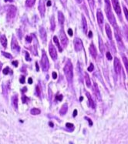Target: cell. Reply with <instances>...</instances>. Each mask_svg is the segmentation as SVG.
<instances>
[{
	"label": "cell",
	"mask_w": 128,
	"mask_h": 144,
	"mask_svg": "<svg viewBox=\"0 0 128 144\" xmlns=\"http://www.w3.org/2000/svg\"><path fill=\"white\" fill-rule=\"evenodd\" d=\"M26 40L28 43H30L32 42V37H30V36H26Z\"/></svg>",
	"instance_id": "cell-40"
},
{
	"label": "cell",
	"mask_w": 128,
	"mask_h": 144,
	"mask_svg": "<svg viewBox=\"0 0 128 144\" xmlns=\"http://www.w3.org/2000/svg\"><path fill=\"white\" fill-rule=\"evenodd\" d=\"M56 98L57 100H59V101H62V95H61V94H57Z\"/></svg>",
	"instance_id": "cell-32"
},
{
	"label": "cell",
	"mask_w": 128,
	"mask_h": 144,
	"mask_svg": "<svg viewBox=\"0 0 128 144\" xmlns=\"http://www.w3.org/2000/svg\"><path fill=\"white\" fill-rule=\"evenodd\" d=\"M9 67H6V68H5L4 69H3V73L5 74V75H6V74H8L9 73Z\"/></svg>",
	"instance_id": "cell-35"
},
{
	"label": "cell",
	"mask_w": 128,
	"mask_h": 144,
	"mask_svg": "<svg viewBox=\"0 0 128 144\" xmlns=\"http://www.w3.org/2000/svg\"><path fill=\"white\" fill-rule=\"evenodd\" d=\"M68 34L70 35V36H72V35H73V31H72L71 29H70L68 30Z\"/></svg>",
	"instance_id": "cell-44"
},
{
	"label": "cell",
	"mask_w": 128,
	"mask_h": 144,
	"mask_svg": "<svg viewBox=\"0 0 128 144\" xmlns=\"http://www.w3.org/2000/svg\"><path fill=\"white\" fill-rule=\"evenodd\" d=\"M53 41L55 42V43H56V46H58V48H59V52H62V49L60 47V44H59V41H58V38H57L56 36H54V38H53Z\"/></svg>",
	"instance_id": "cell-27"
},
{
	"label": "cell",
	"mask_w": 128,
	"mask_h": 144,
	"mask_svg": "<svg viewBox=\"0 0 128 144\" xmlns=\"http://www.w3.org/2000/svg\"><path fill=\"white\" fill-rule=\"evenodd\" d=\"M85 119H87V120L90 122V126H92V125H93V122L90 120V119H89V118H87V117H85Z\"/></svg>",
	"instance_id": "cell-43"
},
{
	"label": "cell",
	"mask_w": 128,
	"mask_h": 144,
	"mask_svg": "<svg viewBox=\"0 0 128 144\" xmlns=\"http://www.w3.org/2000/svg\"><path fill=\"white\" fill-rule=\"evenodd\" d=\"M93 68H94V66H93V65L91 63L90 66V67L88 68V71H89V72H92V71L93 70Z\"/></svg>",
	"instance_id": "cell-37"
},
{
	"label": "cell",
	"mask_w": 128,
	"mask_h": 144,
	"mask_svg": "<svg viewBox=\"0 0 128 144\" xmlns=\"http://www.w3.org/2000/svg\"><path fill=\"white\" fill-rule=\"evenodd\" d=\"M89 49H90V54H91V56H92L93 58L97 57V50H96V48H95V46H94V45H93V43L90 45Z\"/></svg>",
	"instance_id": "cell-13"
},
{
	"label": "cell",
	"mask_w": 128,
	"mask_h": 144,
	"mask_svg": "<svg viewBox=\"0 0 128 144\" xmlns=\"http://www.w3.org/2000/svg\"><path fill=\"white\" fill-rule=\"evenodd\" d=\"M85 79H86V83H87V86H90V77L88 76L87 73H85Z\"/></svg>",
	"instance_id": "cell-28"
},
{
	"label": "cell",
	"mask_w": 128,
	"mask_h": 144,
	"mask_svg": "<svg viewBox=\"0 0 128 144\" xmlns=\"http://www.w3.org/2000/svg\"><path fill=\"white\" fill-rule=\"evenodd\" d=\"M6 2H8V1H9V2H12V0H5Z\"/></svg>",
	"instance_id": "cell-56"
},
{
	"label": "cell",
	"mask_w": 128,
	"mask_h": 144,
	"mask_svg": "<svg viewBox=\"0 0 128 144\" xmlns=\"http://www.w3.org/2000/svg\"><path fill=\"white\" fill-rule=\"evenodd\" d=\"M60 39H61V43H62V46H67V43H68V39H67V36H66V35H65V33H64L62 31L60 32Z\"/></svg>",
	"instance_id": "cell-10"
},
{
	"label": "cell",
	"mask_w": 128,
	"mask_h": 144,
	"mask_svg": "<svg viewBox=\"0 0 128 144\" xmlns=\"http://www.w3.org/2000/svg\"><path fill=\"white\" fill-rule=\"evenodd\" d=\"M105 29H106V33L107 35V37L109 38V39H112V31L110 27V26L108 24H106L105 26Z\"/></svg>",
	"instance_id": "cell-15"
},
{
	"label": "cell",
	"mask_w": 128,
	"mask_h": 144,
	"mask_svg": "<svg viewBox=\"0 0 128 144\" xmlns=\"http://www.w3.org/2000/svg\"><path fill=\"white\" fill-rule=\"evenodd\" d=\"M89 37H90V38L92 37V32H91V31H90V32H89Z\"/></svg>",
	"instance_id": "cell-51"
},
{
	"label": "cell",
	"mask_w": 128,
	"mask_h": 144,
	"mask_svg": "<svg viewBox=\"0 0 128 144\" xmlns=\"http://www.w3.org/2000/svg\"><path fill=\"white\" fill-rule=\"evenodd\" d=\"M36 70L39 71V66H38V63H36Z\"/></svg>",
	"instance_id": "cell-52"
},
{
	"label": "cell",
	"mask_w": 128,
	"mask_h": 144,
	"mask_svg": "<svg viewBox=\"0 0 128 144\" xmlns=\"http://www.w3.org/2000/svg\"><path fill=\"white\" fill-rule=\"evenodd\" d=\"M41 65H42V70L44 72L47 71L48 69H49V66H50L49 60H48V58L46 56V54L44 52H42V59H41Z\"/></svg>",
	"instance_id": "cell-3"
},
{
	"label": "cell",
	"mask_w": 128,
	"mask_h": 144,
	"mask_svg": "<svg viewBox=\"0 0 128 144\" xmlns=\"http://www.w3.org/2000/svg\"><path fill=\"white\" fill-rule=\"evenodd\" d=\"M51 6V1H48L47 3V6Z\"/></svg>",
	"instance_id": "cell-49"
},
{
	"label": "cell",
	"mask_w": 128,
	"mask_h": 144,
	"mask_svg": "<svg viewBox=\"0 0 128 144\" xmlns=\"http://www.w3.org/2000/svg\"><path fill=\"white\" fill-rule=\"evenodd\" d=\"M12 65H14L15 66H18V62L17 61H13L12 62Z\"/></svg>",
	"instance_id": "cell-45"
},
{
	"label": "cell",
	"mask_w": 128,
	"mask_h": 144,
	"mask_svg": "<svg viewBox=\"0 0 128 144\" xmlns=\"http://www.w3.org/2000/svg\"><path fill=\"white\" fill-rule=\"evenodd\" d=\"M93 89V92H94L95 96L97 97L98 99H101V97H100V90H99V89H98V86H97V83H94Z\"/></svg>",
	"instance_id": "cell-12"
},
{
	"label": "cell",
	"mask_w": 128,
	"mask_h": 144,
	"mask_svg": "<svg viewBox=\"0 0 128 144\" xmlns=\"http://www.w3.org/2000/svg\"><path fill=\"white\" fill-rule=\"evenodd\" d=\"M29 84H32V83H33V79H32V78H29Z\"/></svg>",
	"instance_id": "cell-46"
},
{
	"label": "cell",
	"mask_w": 128,
	"mask_h": 144,
	"mask_svg": "<svg viewBox=\"0 0 128 144\" xmlns=\"http://www.w3.org/2000/svg\"><path fill=\"white\" fill-rule=\"evenodd\" d=\"M12 105L15 109L17 110L18 108V96L17 95H15L12 97Z\"/></svg>",
	"instance_id": "cell-19"
},
{
	"label": "cell",
	"mask_w": 128,
	"mask_h": 144,
	"mask_svg": "<svg viewBox=\"0 0 128 144\" xmlns=\"http://www.w3.org/2000/svg\"><path fill=\"white\" fill-rule=\"evenodd\" d=\"M122 58H123V61L124 66H125V67H126V69L127 73H128V59H127L125 56H123V55Z\"/></svg>",
	"instance_id": "cell-25"
},
{
	"label": "cell",
	"mask_w": 128,
	"mask_h": 144,
	"mask_svg": "<svg viewBox=\"0 0 128 144\" xmlns=\"http://www.w3.org/2000/svg\"><path fill=\"white\" fill-rule=\"evenodd\" d=\"M105 4H106V7H105V10H106V16L108 18V20L110 21V23L114 26L115 27H117V23H116V19H115V17L112 12L111 10V6H110V0H105Z\"/></svg>",
	"instance_id": "cell-1"
},
{
	"label": "cell",
	"mask_w": 128,
	"mask_h": 144,
	"mask_svg": "<svg viewBox=\"0 0 128 144\" xmlns=\"http://www.w3.org/2000/svg\"><path fill=\"white\" fill-rule=\"evenodd\" d=\"M58 19H59V22L60 24H63L64 23V15L62 13V12H59L58 13Z\"/></svg>",
	"instance_id": "cell-22"
},
{
	"label": "cell",
	"mask_w": 128,
	"mask_h": 144,
	"mask_svg": "<svg viewBox=\"0 0 128 144\" xmlns=\"http://www.w3.org/2000/svg\"><path fill=\"white\" fill-rule=\"evenodd\" d=\"M2 67H3V64L0 63V71H1V69H2Z\"/></svg>",
	"instance_id": "cell-53"
},
{
	"label": "cell",
	"mask_w": 128,
	"mask_h": 144,
	"mask_svg": "<svg viewBox=\"0 0 128 144\" xmlns=\"http://www.w3.org/2000/svg\"><path fill=\"white\" fill-rule=\"evenodd\" d=\"M97 17L98 23H99L100 25H102L103 23V13H102V12H101L100 9H98V10H97Z\"/></svg>",
	"instance_id": "cell-11"
},
{
	"label": "cell",
	"mask_w": 128,
	"mask_h": 144,
	"mask_svg": "<svg viewBox=\"0 0 128 144\" xmlns=\"http://www.w3.org/2000/svg\"><path fill=\"white\" fill-rule=\"evenodd\" d=\"M126 37H127V39H128V31L126 32Z\"/></svg>",
	"instance_id": "cell-55"
},
{
	"label": "cell",
	"mask_w": 128,
	"mask_h": 144,
	"mask_svg": "<svg viewBox=\"0 0 128 144\" xmlns=\"http://www.w3.org/2000/svg\"><path fill=\"white\" fill-rule=\"evenodd\" d=\"M2 53H3V55L5 57H6V58H9V59H12V56L10 55L9 53L5 52H2Z\"/></svg>",
	"instance_id": "cell-29"
},
{
	"label": "cell",
	"mask_w": 128,
	"mask_h": 144,
	"mask_svg": "<svg viewBox=\"0 0 128 144\" xmlns=\"http://www.w3.org/2000/svg\"><path fill=\"white\" fill-rule=\"evenodd\" d=\"M39 12L41 13L42 16H43L44 13H45V5H44V3L42 0H40V2L39 3Z\"/></svg>",
	"instance_id": "cell-14"
},
{
	"label": "cell",
	"mask_w": 128,
	"mask_h": 144,
	"mask_svg": "<svg viewBox=\"0 0 128 144\" xmlns=\"http://www.w3.org/2000/svg\"><path fill=\"white\" fill-rule=\"evenodd\" d=\"M15 14H16V8H15L14 6H10L8 8V11H7V18L9 19H13V18L15 16Z\"/></svg>",
	"instance_id": "cell-4"
},
{
	"label": "cell",
	"mask_w": 128,
	"mask_h": 144,
	"mask_svg": "<svg viewBox=\"0 0 128 144\" xmlns=\"http://www.w3.org/2000/svg\"><path fill=\"white\" fill-rule=\"evenodd\" d=\"M36 2V0H26V6L27 7H32Z\"/></svg>",
	"instance_id": "cell-23"
},
{
	"label": "cell",
	"mask_w": 128,
	"mask_h": 144,
	"mask_svg": "<svg viewBox=\"0 0 128 144\" xmlns=\"http://www.w3.org/2000/svg\"><path fill=\"white\" fill-rule=\"evenodd\" d=\"M112 3H113V6H114L115 12L118 15H120L121 10H120V3H119L118 0H112Z\"/></svg>",
	"instance_id": "cell-9"
},
{
	"label": "cell",
	"mask_w": 128,
	"mask_h": 144,
	"mask_svg": "<svg viewBox=\"0 0 128 144\" xmlns=\"http://www.w3.org/2000/svg\"><path fill=\"white\" fill-rule=\"evenodd\" d=\"M30 113L32 115H39L40 113V110L39 109H36V108H33V109L31 110Z\"/></svg>",
	"instance_id": "cell-26"
},
{
	"label": "cell",
	"mask_w": 128,
	"mask_h": 144,
	"mask_svg": "<svg viewBox=\"0 0 128 144\" xmlns=\"http://www.w3.org/2000/svg\"><path fill=\"white\" fill-rule=\"evenodd\" d=\"M82 23H83V30L84 33H87V23L86 20V18L83 15L82 17Z\"/></svg>",
	"instance_id": "cell-18"
},
{
	"label": "cell",
	"mask_w": 128,
	"mask_h": 144,
	"mask_svg": "<svg viewBox=\"0 0 128 144\" xmlns=\"http://www.w3.org/2000/svg\"><path fill=\"white\" fill-rule=\"evenodd\" d=\"M74 46H75V50L79 52L82 50L83 49V42L80 39L76 38L74 41Z\"/></svg>",
	"instance_id": "cell-6"
},
{
	"label": "cell",
	"mask_w": 128,
	"mask_h": 144,
	"mask_svg": "<svg viewBox=\"0 0 128 144\" xmlns=\"http://www.w3.org/2000/svg\"><path fill=\"white\" fill-rule=\"evenodd\" d=\"M26 99H27V98H26L25 96H23V102H26Z\"/></svg>",
	"instance_id": "cell-47"
},
{
	"label": "cell",
	"mask_w": 128,
	"mask_h": 144,
	"mask_svg": "<svg viewBox=\"0 0 128 144\" xmlns=\"http://www.w3.org/2000/svg\"><path fill=\"white\" fill-rule=\"evenodd\" d=\"M64 73H65L67 79L69 82L72 81L73 76V66L70 62H67L66 66H64Z\"/></svg>",
	"instance_id": "cell-2"
},
{
	"label": "cell",
	"mask_w": 128,
	"mask_h": 144,
	"mask_svg": "<svg viewBox=\"0 0 128 144\" xmlns=\"http://www.w3.org/2000/svg\"><path fill=\"white\" fill-rule=\"evenodd\" d=\"M114 69H115V72L117 73V74L120 75V72H121V64L119 61V59L117 58H115L114 59Z\"/></svg>",
	"instance_id": "cell-8"
},
{
	"label": "cell",
	"mask_w": 128,
	"mask_h": 144,
	"mask_svg": "<svg viewBox=\"0 0 128 144\" xmlns=\"http://www.w3.org/2000/svg\"><path fill=\"white\" fill-rule=\"evenodd\" d=\"M67 109H68V106L67 105V104H64L62 106V108H61V110H60V114L62 115V116H63V115H65L66 113H67Z\"/></svg>",
	"instance_id": "cell-20"
},
{
	"label": "cell",
	"mask_w": 128,
	"mask_h": 144,
	"mask_svg": "<svg viewBox=\"0 0 128 144\" xmlns=\"http://www.w3.org/2000/svg\"><path fill=\"white\" fill-rule=\"evenodd\" d=\"M51 24H52V29L54 30L55 29V23H54V19H53V17L51 19Z\"/></svg>",
	"instance_id": "cell-36"
},
{
	"label": "cell",
	"mask_w": 128,
	"mask_h": 144,
	"mask_svg": "<svg viewBox=\"0 0 128 144\" xmlns=\"http://www.w3.org/2000/svg\"><path fill=\"white\" fill-rule=\"evenodd\" d=\"M0 42H1L2 45L6 48L7 46V39L6 38L5 35H2L1 37H0Z\"/></svg>",
	"instance_id": "cell-21"
},
{
	"label": "cell",
	"mask_w": 128,
	"mask_h": 144,
	"mask_svg": "<svg viewBox=\"0 0 128 144\" xmlns=\"http://www.w3.org/2000/svg\"><path fill=\"white\" fill-rule=\"evenodd\" d=\"M77 3H81L83 2V0H76Z\"/></svg>",
	"instance_id": "cell-50"
},
{
	"label": "cell",
	"mask_w": 128,
	"mask_h": 144,
	"mask_svg": "<svg viewBox=\"0 0 128 144\" xmlns=\"http://www.w3.org/2000/svg\"><path fill=\"white\" fill-rule=\"evenodd\" d=\"M106 58H107V59H109V60H112V56H111V54L110 53V52H106Z\"/></svg>",
	"instance_id": "cell-33"
},
{
	"label": "cell",
	"mask_w": 128,
	"mask_h": 144,
	"mask_svg": "<svg viewBox=\"0 0 128 144\" xmlns=\"http://www.w3.org/2000/svg\"><path fill=\"white\" fill-rule=\"evenodd\" d=\"M115 36H116V39H117V43H118V44H119V46H123V42H122V39H121V38H120V35L116 32L115 33Z\"/></svg>",
	"instance_id": "cell-24"
},
{
	"label": "cell",
	"mask_w": 128,
	"mask_h": 144,
	"mask_svg": "<svg viewBox=\"0 0 128 144\" xmlns=\"http://www.w3.org/2000/svg\"><path fill=\"white\" fill-rule=\"evenodd\" d=\"M67 128H73V125L72 123L67 122Z\"/></svg>",
	"instance_id": "cell-39"
},
{
	"label": "cell",
	"mask_w": 128,
	"mask_h": 144,
	"mask_svg": "<svg viewBox=\"0 0 128 144\" xmlns=\"http://www.w3.org/2000/svg\"><path fill=\"white\" fill-rule=\"evenodd\" d=\"M123 12H124L125 16H126V19L127 21H128V9L126 8V6H123Z\"/></svg>",
	"instance_id": "cell-30"
},
{
	"label": "cell",
	"mask_w": 128,
	"mask_h": 144,
	"mask_svg": "<svg viewBox=\"0 0 128 144\" xmlns=\"http://www.w3.org/2000/svg\"><path fill=\"white\" fill-rule=\"evenodd\" d=\"M12 49L15 52H19L20 51V47L17 43V40L15 38H12Z\"/></svg>",
	"instance_id": "cell-7"
},
{
	"label": "cell",
	"mask_w": 128,
	"mask_h": 144,
	"mask_svg": "<svg viewBox=\"0 0 128 144\" xmlns=\"http://www.w3.org/2000/svg\"><path fill=\"white\" fill-rule=\"evenodd\" d=\"M86 95H87V98H88V101H89V104H90V106L93 108V109H95L96 106H95V103H94L93 100L92 98H91L90 94L88 93L87 92H86Z\"/></svg>",
	"instance_id": "cell-17"
},
{
	"label": "cell",
	"mask_w": 128,
	"mask_h": 144,
	"mask_svg": "<svg viewBox=\"0 0 128 144\" xmlns=\"http://www.w3.org/2000/svg\"><path fill=\"white\" fill-rule=\"evenodd\" d=\"M39 34H40V36H41V39H42V41L45 42L46 40V30L44 29L43 27H41L39 29Z\"/></svg>",
	"instance_id": "cell-16"
},
{
	"label": "cell",
	"mask_w": 128,
	"mask_h": 144,
	"mask_svg": "<svg viewBox=\"0 0 128 144\" xmlns=\"http://www.w3.org/2000/svg\"><path fill=\"white\" fill-rule=\"evenodd\" d=\"M76 115H77V110H74V112H73V116L75 117Z\"/></svg>",
	"instance_id": "cell-48"
},
{
	"label": "cell",
	"mask_w": 128,
	"mask_h": 144,
	"mask_svg": "<svg viewBox=\"0 0 128 144\" xmlns=\"http://www.w3.org/2000/svg\"><path fill=\"white\" fill-rule=\"evenodd\" d=\"M25 54H26V59L27 61H30L31 59H30V57H29V54L27 52H25Z\"/></svg>",
	"instance_id": "cell-34"
},
{
	"label": "cell",
	"mask_w": 128,
	"mask_h": 144,
	"mask_svg": "<svg viewBox=\"0 0 128 144\" xmlns=\"http://www.w3.org/2000/svg\"><path fill=\"white\" fill-rule=\"evenodd\" d=\"M88 3H89L90 7L93 8V6H94V0H88Z\"/></svg>",
	"instance_id": "cell-31"
},
{
	"label": "cell",
	"mask_w": 128,
	"mask_h": 144,
	"mask_svg": "<svg viewBox=\"0 0 128 144\" xmlns=\"http://www.w3.org/2000/svg\"><path fill=\"white\" fill-rule=\"evenodd\" d=\"M49 51H50V54L52 59L56 60L57 59V52H56V49H55L54 46L52 43H50L49 46Z\"/></svg>",
	"instance_id": "cell-5"
},
{
	"label": "cell",
	"mask_w": 128,
	"mask_h": 144,
	"mask_svg": "<svg viewBox=\"0 0 128 144\" xmlns=\"http://www.w3.org/2000/svg\"><path fill=\"white\" fill-rule=\"evenodd\" d=\"M20 83H25V76H21V78H20Z\"/></svg>",
	"instance_id": "cell-41"
},
{
	"label": "cell",
	"mask_w": 128,
	"mask_h": 144,
	"mask_svg": "<svg viewBox=\"0 0 128 144\" xmlns=\"http://www.w3.org/2000/svg\"><path fill=\"white\" fill-rule=\"evenodd\" d=\"M50 127H53V123L50 122Z\"/></svg>",
	"instance_id": "cell-54"
},
{
	"label": "cell",
	"mask_w": 128,
	"mask_h": 144,
	"mask_svg": "<svg viewBox=\"0 0 128 144\" xmlns=\"http://www.w3.org/2000/svg\"><path fill=\"white\" fill-rule=\"evenodd\" d=\"M36 94H37V96H39V95H40V89H39V86H36Z\"/></svg>",
	"instance_id": "cell-38"
},
{
	"label": "cell",
	"mask_w": 128,
	"mask_h": 144,
	"mask_svg": "<svg viewBox=\"0 0 128 144\" xmlns=\"http://www.w3.org/2000/svg\"><path fill=\"white\" fill-rule=\"evenodd\" d=\"M53 78L54 79H56L57 78V74H56V73H55V72H53Z\"/></svg>",
	"instance_id": "cell-42"
}]
</instances>
